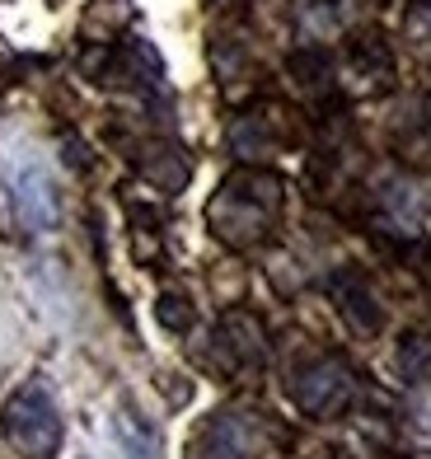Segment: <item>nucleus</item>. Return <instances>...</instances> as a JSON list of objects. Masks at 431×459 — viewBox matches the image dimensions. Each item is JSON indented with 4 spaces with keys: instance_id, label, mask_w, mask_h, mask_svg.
Here are the masks:
<instances>
[{
    "instance_id": "nucleus-5",
    "label": "nucleus",
    "mask_w": 431,
    "mask_h": 459,
    "mask_svg": "<svg viewBox=\"0 0 431 459\" xmlns=\"http://www.w3.org/2000/svg\"><path fill=\"white\" fill-rule=\"evenodd\" d=\"M10 206H14V221L29 235H52L61 225V197L43 164H19L10 174Z\"/></svg>"
},
{
    "instance_id": "nucleus-9",
    "label": "nucleus",
    "mask_w": 431,
    "mask_h": 459,
    "mask_svg": "<svg viewBox=\"0 0 431 459\" xmlns=\"http://www.w3.org/2000/svg\"><path fill=\"white\" fill-rule=\"evenodd\" d=\"M113 431H117L122 450H127V459H159V436L136 408H117Z\"/></svg>"
},
{
    "instance_id": "nucleus-10",
    "label": "nucleus",
    "mask_w": 431,
    "mask_h": 459,
    "mask_svg": "<svg viewBox=\"0 0 431 459\" xmlns=\"http://www.w3.org/2000/svg\"><path fill=\"white\" fill-rule=\"evenodd\" d=\"M155 319H159V328L164 333H193V324H197V309H193V300L183 296V290H164V296L155 300Z\"/></svg>"
},
{
    "instance_id": "nucleus-4",
    "label": "nucleus",
    "mask_w": 431,
    "mask_h": 459,
    "mask_svg": "<svg viewBox=\"0 0 431 459\" xmlns=\"http://www.w3.org/2000/svg\"><path fill=\"white\" fill-rule=\"evenodd\" d=\"M263 450H268V422L239 408L211 412L193 441V459H263Z\"/></svg>"
},
{
    "instance_id": "nucleus-7",
    "label": "nucleus",
    "mask_w": 431,
    "mask_h": 459,
    "mask_svg": "<svg viewBox=\"0 0 431 459\" xmlns=\"http://www.w3.org/2000/svg\"><path fill=\"white\" fill-rule=\"evenodd\" d=\"M328 296H333V305H338V315L347 319V328L361 333V338H375V333L384 328V305L375 296V286L366 281V273H357V267L333 273Z\"/></svg>"
},
{
    "instance_id": "nucleus-8",
    "label": "nucleus",
    "mask_w": 431,
    "mask_h": 459,
    "mask_svg": "<svg viewBox=\"0 0 431 459\" xmlns=\"http://www.w3.org/2000/svg\"><path fill=\"white\" fill-rule=\"evenodd\" d=\"M136 169H141L146 183H155L159 193H178V187L188 183L193 164H188V155H183L178 145H146V151L136 155Z\"/></svg>"
},
{
    "instance_id": "nucleus-3",
    "label": "nucleus",
    "mask_w": 431,
    "mask_h": 459,
    "mask_svg": "<svg viewBox=\"0 0 431 459\" xmlns=\"http://www.w3.org/2000/svg\"><path fill=\"white\" fill-rule=\"evenodd\" d=\"M291 399L305 417L315 422H328V417H342L357 399V370L347 366L333 351H319L305 366H296L291 375Z\"/></svg>"
},
{
    "instance_id": "nucleus-1",
    "label": "nucleus",
    "mask_w": 431,
    "mask_h": 459,
    "mask_svg": "<svg viewBox=\"0 0 431 459\" xmlns=\"http://www.w3.org/2000/svg\"><path fill=\"white\" fill-rule=\"evenodd\" d=\"M281 202H286V187L272 169H235L220 178L216 197L207 202V225L220 244L254 248L277 230Z\"/></svg>"
},
{
    "instance_id": "nucleus-2",
    "label": "nucleus",
    "mask_w": 431,
    "mask_h": 459,
    "mask_svg": "<svg viewBox=\"0 0 431 459\" xmlns=\"http://www.w3.org/2000/svg\"><path fill=\"white\" fill-rule=\"evenodd\" d=\"M0 431L19 459H52V450L61 446V412L52 389L43 380L19 385L0 408Z\"/></svg>"
},
{
    "instance_id": "nucleus-11",
    "label": "nucleus",
    "mask_w": 431,
    "mask_h": 459,
    "mask_svg": "<svg viewBox=\"0 0 431 459\" xmlns=\"http://www.w3.org/2000/svg\"><path fill=\"white\" fill-rule=\"evenodd\" d=\"M431 338H422V333H408V338L399 342V370H403V380H427L431 375Z\"/></svg>"
},
{
    "instance_id": "nucleus-6",
    "label": "nucleus",
    "mask_w": 431,
    "mask_h": 459,
    "mask_svg": "<svg viewBox=\"0 0 431 459\" xmlns=\"http://www.w3.org/2000/svg\"><path fill=\"white\" fill-rule=\"evenodd\" d=\"M211 366L225 370V375H254L263 361H268V342H263V328L254 315H244V309H230L216 333H211Z\"/></svg>"
}]
</instances>
